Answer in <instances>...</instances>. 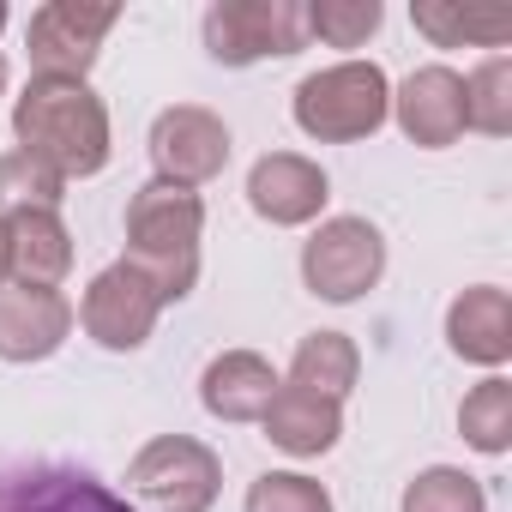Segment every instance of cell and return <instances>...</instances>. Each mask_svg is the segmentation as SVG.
<instances>
[{"mask_svg": "<svg viewBox=\"0 0 512 512\" xmlns=\"http://www.w3.org/2000/svg\"><path fill=\"white\" fill-rule=\"evenodd\" d=\"M404 512H488V494L458 464H428L404 488Z\"/></svg>", "mask_w": 512, "mask_h": 512, "instance_id": "7402d4cb", "label": "cell"}, {"mask_svg": "<svg viewBox=\"0 0 512 512\" xmlns=\"http://www.w3.org/2000/svg\"><path fill=\"white\" fill-rule=\"evenodd\" d=\"M380 19V0H308V43L320 37L326 49H362L380 31Z\"/></svg>", "mask_w": 512, "mask_h": 512, "instance_id": "cb8c5ba5", "label": "cell"}, {"mask_svg": "<svg viewBox=\"0 0 512 512\" xmlns=\"http://www.w3.org/2000/svg\"><path fill=\"white\" fill-rule=\"evenodd\" d=\"M247 512H332V494L302 470H266L247 482Z\"/></svg>", "mask_w": 512, "mask_h": 512, "instance_id": "d4e9b609", "label": "cell"}, {"mask_svg": "<svg viewBox=\"0 0 512 512\" xmlns=\"http://www.w3.org/2000/svg\"><path fill=\"white\" fill-rule=\"evenodd\" d=\"M0 31H7V7H0Z\"/></svg>", "mask_w": 512, "mask_h": 512, "instance_id": "83f0119b", "label": "cell"}, {"mask_svg": "<svg viewBox=\"0 0 512 512\" xmlns=\"http://www.w3.org/2000/svg\"><path fill=\"white\" fill-rule=\"evenodd\" d=\"M199 235H205V199L175 181H145L127 199V266L169 302L193 296L199 284Z\"/></svg>", "mask_w": 512, "mask_h": 512, "instance_id": "7a4b0ae2", "label": "cell"}, {"mask_svg": "<svg viewBox=\"0 0 512 512\" xmlns=\"http://www.w3.org/2000/svg\"><path fill=\"white\" fill-rule=\"evenodd\" d=\"M392 121H398V133L410 139V145H422V151H446V145H458V133H464V73H452V67H416L398 91H392Z\"/></svg>", "mask_w": 512, "mask_h": 512, "instance_id": "7c38bea8", "label": "cell"}, {"mask_svg": "<svg viewBox=\"0 0 512 512\" xmlns=\"http://www.w3.org/2000/svg\"><path fill=\"white\" fill-rule=\"evenodd\" d=\"M386 272V235L368 217H326L302 241V284L320 302H362Z\"/></svg>", "mask_w": 512, "mask_h": 512, "instance_id": "8992f818", "label": "cell"}, {"mask_svg": "<svg viewBox=\"0 0 512 512\" xmlns=\"http://www.w3.org/2000/svg\"><path fill=\"white\" fill-rule=\"evenodd\" d=\"M0 97H7V61H0Z\"/></svg>", "mask_w": 512, "mask_h": 512, "instance_id": "4316f807", "label": "cell"}, {"mask_svg": "<svg viewBox=\"0 0 512 512\" xmlns=\"http://www.w3.org/2000/svg\"><path fill=\"white\" fill-rule=\"evenodd\" d=\"M308 49V0H217L205 13V55L217 67L284 61Z\"/></svg>", "mask_w": 512, "mask_h": 512, "instance_id": "5b68a950", "label": "cell"}, {"mask_svg": "<svg viewBox=\"0 0 512 512\" xmlns=\"http://www.w3.org/2000/svg\"><path fill=\"white\" fill-rule=\"evenodd\" d=\"M157 314H163V296H157L127 260L103 266V272L91 278L85 302H79V326H85V338L103 344V350H115V356L145 350L151 332H157Z\"/></svg>", "mask_w": 512, "mask_h": 512, "instance_id": "ba28073f", "label": "cell"}, {"mask_svg": "<svg viewBox=\"0 0 512 512\" xmlns=\"http://www.w3.org/2000/svg\"><path fill=\"white\" fill-rule=\"evenodd\" d=\"M446 344L458 362L500 368L512 356V296L500 284H470L446 308Z\"/></svg>", "mask_w": 512, "mask_h": 512, "instance_id": "5bb4252c", "label": "cell"}, {"mask_svg": "<svg viewBox=\"0 0 512 512\" xmlns=\"http://www.w3.org/2000/svg\"><path fill=\"white\" fill-rule=\"evenodd\" d=\"M0 284H7V223H0Z\"/></svg>", "mask_w": 512, "mask_h": 512, "instance_id": "484cf974", "label": "cell"}, {"mask_svg": "<svg viewBox=\"0 0 512 512\" xmlns=\"http://www.w3.org/2000/svg\"><path fill=\"white\" fill-rule=\"evenodd\" d=\"M326 199H332V181L302 151H266L260 163L247 169V205H253V217H266L272 229L314 223L326 211Z\"/></svg>", "mask_w": 512, "mask_h": 512, "instance_id": "8fae6325", "label": "cell"}, {"mask_svg": "<svg viewBox=\"0 0 512 512\" xmlns=\"http://www.w3.org/2000/svg\"><path fill=\"white\" fill-rule=\"evenodd\" d=\"M115 25H121V7H91V0H49V7H37L25 31L37 79H85Z\"/></svg>", "mask_w": 512, "mask_h": 512, "instance_id": "52a82bcc", "label": "cell"}, {"mask_svg": "<svg viewBox=\"0 0 512 512\" xmlns=\"http://www.w3.org/2000/svg\"><path fill=\"white\" fill-rule=\"evenodd\" d=\"M127 488L145 512H211L223 494V458L193 434H157L133 452Z\"/></svg>", "mask_w": 512, "mask_h": 512, "instance_id": "277c9868", "label": "cell"}, {"mask_svg": "<svg viewBox=\"0 0 512 512\" xmlns=\"http://www.w3.org/2000/svg\"><path fill=\"white\" fill-rule=\"evenodd\" d=\"M61 199H67V181L49 175L37 157H25V151L0 157V217H13V211H61Z\"/></svg>", "mask_w": 512, "mask_h": 512, "instance_id": "603a6c76", "label": "cell"}, {"mask_svg": "<svg viewBox=\"0 0 512 512\" xmlns=\"http://www.w3.org/2000/svg\"><path fill=\"white\" fill-rule=\"evenodd\" d=\"M13 139L61 181H91L109 163V109L85 79H31L13 103Z\"/></svg>", "mask_w": 512, "mask_h": 512, "instance_id": "6da1fadb", "label": "cell"}, {"mask_svg": "<svg viewBox=\"0 0 512 512\" xmlns=\"http://www.w3.org/2000/svg\"><path fill=\"white\" fill-rule=\"evenodd\" d=\"M464 127L506 139L512 133V55H488L464 79Z\"/></svg>", "mask_w": 512, "mask_h": 512, "instance_id": "44dd1931", "label": "cell"}, {"mask_svg": "<svg viewBox=\"0 0 512 512\" xmlns=\"http://www.w3.org/2000/svg\"><path fill=\"white\" fill-rule=\"evenodd\" d=\"M0 223H7V284L61 290V278L73 272V235L61 211H13Z\"/></svg>", "mask_w": 512, "mask_h": 512, "instance_id": "9a60e30c", "label": "cell"}, {"mask_svg": "<svg viewBox=\"0 0 512 512\" xmlns=\"http://www.w3.org/2000/svg\"><path fill=\"white\" fill-rule=\"evenodd\" d=\"M458 434H464V446H476V452H488V458H500V452L512 446V380H506V374H488L482 386L464 392V404H458Z\"/></svg>", "mask_w": 512, "mask_h": 512, "instance_id": "d6986e66", "label": "cell"}, {"mask_svg": "<svg viewBox=\"0 0 512 512\" xmlns=\"http://www.w3.org/2000/svg\"><path fill=\"white\" fill-rule=\"evenodd\" d=\"M266 440L290 458H326L344 434V404L320 398V392H302L290 380H278V398L266 404Z\"/></svg>", "mask_w": 512, "mask_h": 512, "instance_id": "e0dca14e", "label": "cell"}, {"mask_svg": "<svg viewBox=\"0 0 512 512\" xmlns=\"http://www.w3.org/2000/svg\"><path fill=\"white\" fill-rule=\"evenodd\" d=\"M151 163H157V181H175V187L217 181L223 163H229V127H223V115H211L199 103L163 109L151 121Z\"/></svg>", "mask_w": 512, "mask_h": 512, "instance_id": "30bf717a", "label": "cell"}, {"mask_svg": "<svg viewBox=\"0 0 512 512\" xmlns=\"http://www.w3.org/2000/svg\"><path fill=\"white\" fill-rule=\"evenodd\" d=\"M73 332V302L61 290L0 284V362H49Z\"/></svg>", "mask_w": 512, "mask_h": 512, "instance_id": "4fadbf2b", "label": "cell"}, {"mask_svg": "<svg viewBox=\"0 0 512 512\" xmlns=\"http://www.w3.org/2000/svg\"><path fill=\"white\" fill-rule=\"evenodd\" d=\"M290 115L320 145H356L392 121V85L374 61H338V67H320L296 85Z\"/></svg>", "mask_w": 512, "mask_h": 512, "instance_id": "3957f363", "label": "cell"}, {"mask_svg": "<svg viewBox=\"0 0 512 512\" xmlns=\"http://www.w3.org/2000/svg\"><path fill=\"white\" fill-rule=\"evenodd\" d=\"M0 512H139L79 464H0Z\"/></svg>", "mask_w": 512, "mask_h": 512, "instance_id": "9c48e42d", "label": "cell"}, {"mask_svg": "<svg viewBox=\"0 0 512 512\" xmlns=\"http://www.w3.org/2000/svg\"><path fill=\"white\" fill-rule=\"evenodd\" d=\"M356 380H362V350H356V338H344V332H308V338L296 344L290 386L344 404V398L356 392Z\"/></svg>", "mask_w": 512, "mask_h": 512, "instance_id": "ac0fdd59", "label": "cell"}, {"mask_svg": "<svg viewBox=\"0 0 512 512\" xmlns=\"http://www.w3.org/2000/svg\"><path fill=\"white\" fill-rule=\"evenodd\" d=\"M272 398H278V368L260 350H223L199 374V404L217 422H260Z\"/></svg>", "mask_w": 512, "mask_h": 512, "instance_id": "2e32d148", "label": "cell"}, {"mask_svg": "<svg viewBox=\"0 0 512 512\" xmlns=\"http://www.w3.org/2000/svg\"><path fill=\"white\" fill-rule=\"evenodd\" d=\"M410 19H416V31L434 49H464V43L500 49V43H512V19L506 13H458V7H446V0H416Z\"/></svg>", "mask_w": 512, "mask_h": 512, "instance_id": "ffe728a7", "label": "cell"}]
</instances>
